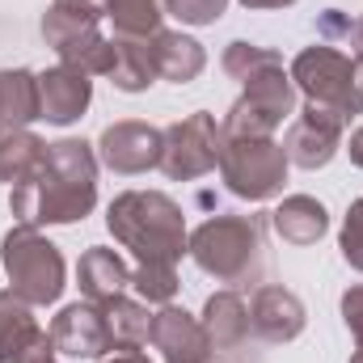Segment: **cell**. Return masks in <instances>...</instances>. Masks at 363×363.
I'll use <instances>...</instances> for the list:
<instances>
[{
    "mask_svg": "<svg viewBox=\"0 0 363 363\" xmlns=\"http://www.w3.org/2000/svg\"><path fill=\"white\" fill-rule=\"evenodd\" d=\"M97 207V152L85 140H55L47 144L34 174L13 186L9 211L17 224L51 228L77 224Z\"/></svg>",
    "mask_w": 363,
    "mask_h": 363,
    "instance_id": "cell-1",
    "label": "cell"
},
{
    "mask_svg": "<svg viewBox=\"0 0 363 363\" xmlns=\"http://www.w3.org/2000/svg\"><path fill=\"white\" fill-rule=\"evenodd\" d=\"M106 228L140 267H178L190 241L186 216L165 190H123L106 207Z\"/></svg>",
    "mask_w": 363,
    "mask_h": 363,
    "instance_id": "cell-2",
    "label": "cell"
},
{
    "mask_svg": "<svg viewBox=\"0 0 363 363\" xmlns=\"http://www.w3.org/2000/svg\"><path fill=\"white\" fill-rule=\"evenodd\" d=\"M186 254L216 283H228V287L258 283L262 262H267L262 216H211L190 233Z\"/></svg>",
    "mask_w": 363,
    "mask_h": 363,
    "instance_id": "cell-3",
    "label": "cell"
},
{
    "mask_svg": "<svg viewBox=\"0 0 363 363\" xmlns=\"http://www.w3.org/2000/svg\"><path fill=\"white\" fill-rule=\"evenodd\" d=\"M101 4L97 0H51L43 13V38L60 55V64L81 68L89 77H110L114 43L101 34Z\"/></svg>",
    "mask_w": 363,
    "mask_h": 363,
    "instance_id": "cell-4",
    "label": "cell"
},
{
    "mask_svg": "<svg viewBox=\"0 0 363 363\" xmlns=\"http://www.w3.org/2000/svg\"><path fill=\"white\" fill-rule=\"evenodd\" d=\"M0 262H4V274H9V287L34 308L55 304L68 287V267H64L60 245H51L34 224H13L4 233Z\"/></svg>",
    "mask_w": 363,
    "mask_h": 363,
    "instance_id": "cell-5",
    "label": "cell"
},
{
    "mask_svg": "<svg viewBox=\"0 0 363 363\" xmlns=\"http://www.w3.org/2000/svg\"><path fill=\"white\" fill-rule=\"evenodd\" d=\"M287 77L313 106L338 110L347 123L355 114H363V60L359 55H347V51H338L330 43H313V47H304L291 60Z\"/></svg>",
    "mask_w": 363,
    "mask_h": 363,
    "instance_id": "cell-6",
    "label": "cell"
},
{
    "mask_svg": "<svg viewBox=\"0 0 363 363\" xmlns=\"http://www.w3.org/2000/svg\"><path fill=\"white\" fill-rule=\"evenodd\" d=\"M241 85H245V93L228 106V114L220 123L224 140H271L274 131L296 114V85H291L283 60L258 68Z\"/></svg>",
    "mask_w": 363,
    "mask_h": 363,
    "instance_id": "cell-7",
    "label": "cell"
},
{
    "mask_svg": "<svg viewBox=\"0 0 363 363\" xmlns=\"http://www.w3.org/2000/svg\"><path fill=\"white\" fill-rule=\"evenodd\" d=\"M220 178L237 199L267 203L287 182V152L274 140H224Z\"/></svg>",
    "mask_w": 363,
    "mask_h": 363,
    "instance_id": "cell-8",
    "label": "cell"
},
{
    "mask_svg": "<svg viewBox=\"0 0 363 363\" xmlns=\"http://www.w3.org/2000/svg\"><path fill=\"white\" fill-rule=\"evenodd\" d=\"M224 152V127L216 114L194 110L182 123L165 127V148H161V174L169 182H194L211 174Z\"/></svg>",
    "mask_w": 363,
    "mask_h": 363,
    "instance_id": "cell-9",
    "label": "cell"
},
{
    "mask_svg": "<svg viewBox=\"0 0 363 363\" xmlns=\"http://www.w3.org/2000/svg\"><path fill=\"white\" fill-rule=\"evenodd\" d=\"M342 131H347V118L338 110H325V106H304L291 127H287V140H283V152H287V165L296 169H325L338 148H342Z\"/></svg>",
    "mask_w": 363,
    "mask_h": 363,
    "instance_id": "cell-10",
    "label": "cell"
},
{
    "mask_svg": "<svg viewBox=\"0 0 363 363\" xmlns=\"http://www.w3.org/2000/svg\"><path fill=\"white\" fill-rule=\"evenodd\" d=\"M161 148H165V131L152 127V123H135V118H123V123H110L97 140V157L110 174H123V178H135V174H148V169H161Z\"/></svg>",
    "mask_w": 363,
    "mask_h": 363,
    "instance_id": "cell-11",
    "label": "cell"
},
{
    "mask_svg": "<svg viewBox=\"0 0 363 363\" xmlns=\"http://www.w3.org/2000/svg\"><path fill=\"white\" fill-rule=\"evenodd\" d=\"M51 342L68 359H101L106 351H114L106 304H93V300L64 304L60 317L51 321Z\"/></svg>",
    "mask_w": 363,
    "mask_h": 363,
    "instance_id": "cell-12",
    "label": "cell"
},
{
    "mask_svg": "<svg viewBox=\"0 0 363 363\" xmlns=\"http://www.w3.org/2000/svg\"><path fill=\"white\" fill-rule=\"evenodd\" d=\"M304 300L283 287V283H262L250 300V334L271 342V347H283V342H296L304 334Z\"/></svg>",
    "mask_w": 363,
    "mask_h": 363,
    "instance_id": "cell-13",
    "label": "cell"
},
{
    "mask_svg": "<svg viewBox=\"0 0 363 363\" xmlns=\"http://www.w3.org/2000/svg\"><path fill=\"white\" fill-rule=\"evenodd\" d=\"M148 342L165 355V363H220V355L211 351V338H207L203 321L190 317L178 304H161V313H152Z\"/></svg>",
    "mask_w": 363,
    "mask_h": 363,
    "instance_id": "cell-14",
    "label": "cell"
},
{
    "mask_svg": "<svg viewBox=\"0 0 363 363\" xmlns=\"http://www.w3.org/2000/svg\"><path fill=\"white\" fill-rule=\"evenodd\" d=\"M93 101V77L81 68H68V64H55L47 72H38V110L47 123L55 127H68L77 123Z\"/></svg>",
    "mask_w": 363,
    "mask_h": 363,
    "instance_id": "cell-15",
    "label": "cell"
},
{
    "mask_svg": "<svg viewBox=\"0 0 363 363\" xmlns=\"http://www.w3.org/2000/svg\"><path fill=\"white\" fill-rule=\"evenodd\" d=\"M199 321H203V330H207L216 355H237V351L245 347V338H250V304L237 296V287L211 291Z\"/></svg>",
    "mask_w": 363,
    "mask_h": 363,
    "instance_id": "cell-16",
    "label": "cell"
},
{
    "mask_svg": "<svg viewBox=\"0 0 363 363\" xmlns=\"http://www.w3.org/2000/svg\"><path fill=\"white\" fill-rule=\"evenodd\" d=\"M152 47V64H157V81H169V85H190L199 81V72L207 68V51L199 38L182 34V30H157L148 38Z\"/></svg>",
    "mask_w": 363,
    "mask_h": 363,
    "instance_id": "cell-17",
    "label": "cell"
},
{
    "mask_svg": "<svg viewBox=\"0 0 363 363\" xmlns=\"http://www.w3.org/2000/svg\"><path fill=\"white\" fill-rule=\"evenodd\" d=\"M271 224L287 245H300L304 250V245H317L330 233V211L313 194H287L271 211Z\"/></svg>",
    "mask_w": 363,
    "mask_h": 363,
    "instance_id": "cell-18",
    "label": "cell"
},
{
    "mask_svg": "<svg viewBox=\"0 0 363 363\" xmlns=\"http://www.w3.org/2000/svg\"><path fill=\"white\" fill-rule=\"evenodd\" d=\"M77 283H81L85 300L110 304L114 296H123V291L131 287V271H127V262H123L114 250L89 245V250L81 254V262H77Z\"/></svg>",
    "mask_w": 363,
    "mask_h": 363,
    "instance_id": "cell-19",
    "label": "cell"
},
{
    "mask_svg": "<svg viewBox=\"0 0 363 363\" xmlns=\"http://www.w3.org/2000/svg\"><path fill=\"white\" fill-rule=\"evenodd\" d=\"M47 330L34 317V304H26L13 287L0 291V363H17Z\"/></svg>",
    "mask_w": 363,
    "mask_h": 363,
    "instance_id": "cell-20",
    "label": "cell"
},
{
    "mask_svg": "<svg viewBox=\"0 0 363 363\" xmlns=\"http://www.w3.org/2000/svg\"><path fill=\"white\" fill-rule=\"evenodd\" d=\"M114 64H110V81L114 89L123 93H144L157 81V64H152V47L148 38H127V34H114Z\"/></svg>",
    "mask_w": 363,
    "mask_h": 363,
    "instance_id": "cell-21",
    "label": "cell"
},
{
    "mask_svg": "<svg viewBox=\"0 0 363 363\" xmlns=\"http://www.w3.org/2000/svg\"><path fill=\"white\" fill-rule=\"evenodd\" d=\"M34 118H43L38 77L30 68H4L0 72V123L4 127H30Z\"/></svg>",
    "mask_w": 363,
    "mask_h": 363,
    "instance_id": "cell-22",
    "label": "cell"
},
{
    "mask_svg": "<svg viewBox=\"0 0 363 363\" xmlns=\"http://www.w3.org/2000/svg\"><path fill=\"white\" fill-rule=\"evenodd\" d=\"M47 140H38L30 127H4L0 123V182L17 186L34 174V165L43 161Z\"/></svg>",
    "mask_w": 363,
    "mask_h": 363,
    "instance_id": "cell-23",
    "label": "cell"
},
{
    "mask_svg": "<svg viewBox=\"0 0 363 363\" xmlns=\"http://www.w3.org/2000/svg\"><path fill=\"white\" fill-rule=\"evenodd\" d=\"M106 317H110V338L118 351L127 347H144L148 334H152V313L144 300H131V296H114L106 304Z\"/></svg>",
    "mask_w": 363,
    "mask_h": 363,
    "instance_id": "cell-24",
    "label": "cell"
},
{
    "mask_svg": "<svg viewBox=\"0 0 363 363\" xmlns=\"http://www.w3.org/2000/svg\"><path fill=\"white\" fill-rule=\"evenodd\" d=\"M101 13L110 17L114 34H127V38H152V34L161 30L165 4H161V0H101Z\"/></svg>",
    "mask_w": 363,
    "mask_h": 363,
    "instance_id": "cell-25",
    "label": "cell"
},
{
    "mask_svg": "<svg viewBox=\"0 0 363 363\" xmlns=\"http://www.w3.org/2000/svg\"><path fill=\"white\" fill-rule=\"evenodd\" d=\"M283 55L271 51V47H258V43H245V38H237V43H228L224 47V55H220V68L233 77V81H245V77H254L258 68H267V64H279Z\"/></svg>",
    "mask_w": 363,
    "mask_h": 363,
    "instance_id": "cell-26",
    "label": "cell"
},
{
    "mask_svg": "<svg viewBox=\"0 0 363 363\" xmlns=\"http://www.w3.org/2000/svg\"><path fill=\"white\" fill-rule=\"evenodd\" d=\"M131 287L144 304H174L178 296V267H135L131 271Z\"/></svg>",
    "mask_w": 363,
    "mask_h": 363,
    "instance_id": "cell-27",
    "label": "cell"
},
{
    "mask_svg": "<svg viewBox=\"0 0 363 363\" xmlns=\"http://www.w3.org/2000/svg\"><path fill=\"white\" fill-rule=\"evenodd\" d=\"M161 4L182 26H216L228 13V0H161Z\"/></svg>",
    "mask_w": 363,
    "mask_h": 363,
    "instance_id": "cell-28",
    "label": "cell"
},
{
    "mask_svg": "<svg viewBox=\"0 0 363 363\" xmlns=\"http://www.w3.org/2000/svg\"><path fill=\"white\" fill-rule=\"evenodd\" d=\"M338 250H342L347 267L363 274V194L347 207V220H342V233H338Z\"/></svg>",
    "mask_w": 363,
    "mask_h": 363,
    "instance_id": "cell-29",
    "label": "cell"
},
{
    "mask_svg": "<svg viewBox=\"0 0 363 363\" xmlns=\"http://www.w3.org/2000/svg\"><path fill=\"white\" fill-rule=\"evenodd\" d=\"M342 321H347L351 338L363 347V283H355V287L342 291Z\"/></svg>",
    "mask_w": 363,
    "mask_h": 363,
    "instance_id": "cell-30",
    "label": "cell"
},
{
    "mask_svg": "<svg viewBox=\"0 0 363 363\" xmlns=\"http://www.w3.org/2000/svg\"><path fill=\"white\" fill-rule=\"evenodd\" d=\"M351 17H342V9H325L321 13V21H317V30H321V38H351Z\"/></svg>",
    "mask_w": 363,
    "mask_h": 363,
    "instance_id": "cell-31",
    "label": "cell"
},
{
    "mask_svg": "<svg viewBox=\"0 0 363 363\" xmlns=\"http://www.w3.org/2000/svg\"><path fill=\"white\" fill-rule=\"evenodd\" d=\"M101 363H152V359H148L140 347H127V351H110Z\"/></svg>",
    "mask_w": 363,
    "mask_h": 363,
    "instance_id": "cell-32",
    "label": "cell"
},
{
    "mask_svg": "<svg viewBox=\"0 0 363 363\" xmlns=\"http://www.w3.org/2000/svg\"><path fill=\"white\" fill-rule=\"evenodd\" d=\"M347 152H351V165H355V169H363V127H355V131H351Z\"/></svg>",
    "mask_w": 363,
    "mask_h": 363,
    "instance_id": "cell-33",
    "label": "cell"
},
{
    "mask_svg": "<svg viewBox=\"0 0 363 363\" xmlns=\"http://www.w3.org/2000/svg\"><path fill=\"white\" fill-rule=\"evenodd\" d=\"M347 43L355 47L351 55H359V60H363V17H359V21H355V26H351V38H347Z\"/></svg>",
    "mask_w": 363,
    "mask_h": 363,
    "instance_id": "cell-34",
    "label": "cell"
},
{
    "mask_svg": "<svg viewBox=\"0 0 363 363\" xmlns=\"http://www.w3.org/2000/svg\"><path fill=\"white\" fill-rule=\"evenodd\" d=\"M245 9H287V4H296V0H241Z\"/></svg>",
    "mask_w": 363,
    "mask_h": 363,
    "instance_id": "cell-35",
    "label": "cell"
},
{
    "mask_svg": "<svg viewBox=\"0 0 363 363\" xmlns=\"http://www.w3.org/2000/svg\"><path fill=\"white\" fill-rule=\"evenodd\" d=\"M351 363H363V347H359V351H355V355H351Z\"/></svg>",
    "mask_w": 363,
    "mask_h": 363,
    "instance_id": "cell-36",
    "label": "cell"
}]
</instances>
